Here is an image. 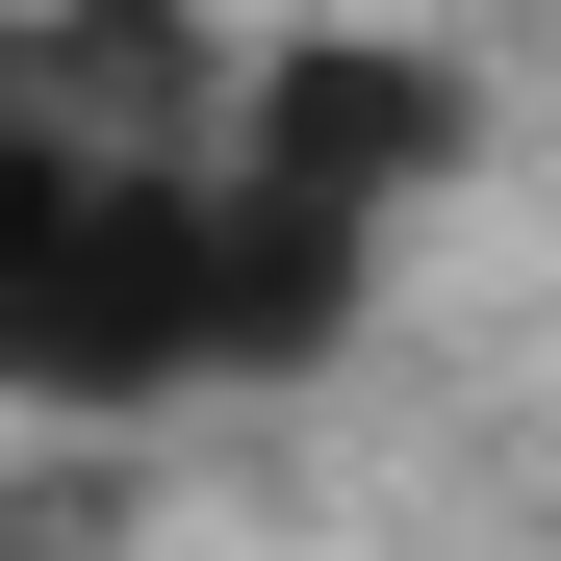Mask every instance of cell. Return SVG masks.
I'll list each match as a JSON object with an SVG mask.
<instances>
[{
    "label": "cell",
    "instance_id": "obj_1",
    "mask_svg": "<svg viewBox=\"0 0 561 561\" xmlns=\"http://www.w3.org/2000/svg\"><path fill=\"white\" fill-rule=\"evenodd\" d=\"M332 205L179 153V103H0V409H179L357 332Z\"/></svg>",
    "mask_w": 561,
    "mask_h": 561
},
{
    "label": "cell",
    "instance_id": "obj_2",
    "mask_svg": "<svg viewBox=\"0 0 561 561\" xmlns=\"http://www.w3.org/2000/svg\"><path fill=\"white\" fill-rule=\"evenodd\" d=\"M434 153H459V77H434V51H383V26L280 51L255 103H230V179H280V205H332V230H383Z\"/></svg>",
    "mask_w": 561,
    "mask_h": 561
}]
</instances>
